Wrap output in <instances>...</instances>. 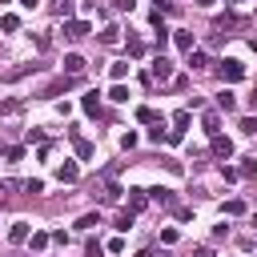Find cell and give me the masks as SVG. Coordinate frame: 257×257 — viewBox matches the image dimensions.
Wrapping results in <instances>:
<instances>
[{"instance_id": "7bdbcfd3", "label": "cell", "mask_w": 257, "mask_h": 257, "mask_svg": "<svg viewBox=\"0 0 257 257\" xmlns=\"http://www.w3.org/2000/svg\"><path fill=\"white\" fill-rule=\"evenodd\" d=\"M161 257H169V253H161Z\"/></svg>"}, {"instance_id": "8fae6325", "label": "cell", "mask_w": 257, "mask_h": 257, "mask_svg": "<svg viewBox=\"0 0 257 257\" xmlns=\"http://www.w3.org/2000/svg\"><path fill=\"white\" fill-rule=\"evenodd\" d=\"M145 193H149V189H128V209H133V213H141V209L149 205V197H145Z\"/></svg>"}, {"instance_id": "1f68e13d", "label": "cell", "mask_w": 257, "mask_h": 257, "mask_svg": "<svg viewBox=\"0 0 257 257\" xmlns=\"http://www.w3.org/2000/svg\"><path fill=\"white\" fill-rule=\"evenodd\" d=\"M137 141H141V137H137V133H133V128H128V133H124V137H120V149H137Z\"/></svg>"}, {"instance_id": "5bb4252c", "label": "cell", "mask_w": 257, "mask_h": 257, "mask_svg": "<svg viewBox=\"0 0 257 257\" xmlns=\"http://www.w3.org/2000/svg\"><path fill=\"white\" fill-rule=\"evenodd\" d=\"M217 108H225V112H233V108H237V96H233L229 88H221V92H217Z\"/></svg>"}, {"instance_id": "9c48e42d", "label": "cell", "mask_w": 257, "mask_h": 257, "mask_svg": "<svg viewBox=\"0 0 257 257\" xmlns=\"http://www.w3.org/2000/svg\"><path fill=\"white\" fill-rule=\"evenodd\" d=\"M80 108L88 112V116H100V92L92 88V92H84V100H80Z\"/></svg>"}, {"instance_id": "30bf717a", "label": "cell", "mask_w": 257, "mask_h": 257, "mask_svg": "<svg viewBox=\"0 0 257 257\" xmlns=\"http://www.w3.org/2000/svg\"><path fill=\"white\" fill-rule=\"evenodd\" d=\"M173 44H177L181 52H193V32H189V28H177V32H173Z\"/></svg>"}, {"instance_id": "277c9868", "label": "cell", "mask_w": 257, "mask_h": 257, "mask_svg": "<svg viewBox=\"0 0 257 257\" xmlns=\"http://www.w3.org/2000/svg\"><path fill=\"white\" fill-rule=\"evenodd\" d=\"M88 32H92V24H88V20H72V16L64 20V36H68V40H84Z\"/></svg>"}, {"instance_id": "7a4b0ae2", "label": "cell", "mask_w": 257, "mask_h": 257, "mask_svg": "<svg viewBox=\"0 0 257 257\" xmlns=\"http://www.w3.org/2000/svg\"><path fill=\"white\" fill-rule=\"evenodd\" d=\"M149 80H153V84H157V80H161V84H169V80H173V60H169L165 52H161V56H153V64H149Z\"/></svg>"}, {"instance_id": "d6986e66", "label": "cell", "mask_w": 257, "mask_h": 257, "mask_svg": "<svg viewBox=\"0 0 257 257\" xmlns=\"http://www.w3.org/2000/svg\"><path fill=\"white\" fill-rule=\"evenodd\" d=\"M108 100H116V104H124V100H128V88H124V84L116 80V84L108 88Z\"/></svg>"}, {"instance_id": "d6a6232c", "label": "cell", "mask_w": 257, "mask_h": 257, "mask_svg": "<svg viewBox=\"0 0 257 257\" xmlns=\"http://www.w3.org/2000/svg\"><path fill=\"white\" fill-rule=\"evenodd\" d=\"M241 133L253 137V133H257V116H241Z\"/></svg>"}, {"instance_id": "484cf974", "label": "cell", "mask_w": 257, "mask_h": 257, "mask_svg": "<svg viewBox=\"0 0 257 257\" xmlns=\"http://www.w3.org/2000/svg\"><path fill=\"white\" fill-rule=\"evenodd\" d=\"M165 137H169V133H165V128H161V120H157V124H153V128H149V141H153V145H161V141H165Z\"/></svg>"}, {"instance_id": "d590c367", "label": "cell", "mask_w": 257, "mask_h": 257, "mask_svg": "<svg viewBox=\"0 0 257 257\" xmlns=\"http://www.w3.org/2000/svg\"><path fill=\"white\" fill-rule=\"evenodd\" d=\"M112 8H116V12H133V8H137V0H112Z\"/></svg>"}, {"instance_id": "b9f144b4", "label": "cell", "mask_w": 257, "mask_h": 257, "mask_svg": "<svg viewBox=\"0 0 257 257\" xmlns=\"http://www.w3.org/2000/svg\"><path fill=\"white\" fill-rule=\"evenodd\" d=\"M229 4H241V0H229Z\"/></svg>"}, {"instance_id": "3957f363", "label": "cell", "mask_w": 257, "mask_h": 257, "mask_svg": "<svg viewBox=\"0 0 257 257\" xmlns=\"http://www.w3.org/2000/svg\"><path fill=\"white\" fill-rule=\"evenodd\" d=\"M56 181H60V185H76V181H80V165H76V161H60V165H56Z\"/></svg>"}, {"instance_id": "f546056e", "label": "cell", "mask_w": 257, "mask_h": 257, "mask_svg": "<svg viewBox=\"0 0 257 257\" xmlns=\"http://www.w3.org/2000/svg\"><path fill=\"white\" fill-rule=\"evenodd\" d=\"M100 253H104V245H100V241H92V237H88V245H84V257H100Z\"/></svg>"}, {"instance_id": "ba28073f", "label": "cell", "mask_w": 257, "mask_h": 257, "mask_svg": "<svg viewBox=\"0 0 257 257\" xmlns=\"http://www.w3.org/2000/svg\"><path fill=\"white\" fill-rule=\"evenodd\" d=\"M64 72H68V76H80V72H84V56H80V52H68V56H64Z\"/></svg>"}, {"instance_id": "ffe728a7", "label": "cell", "mask_w": 257, "mask_h": 257, "mask_svg": "<svg viewBox=\"0 0 257 257\" xmlns=\"http://www.w3.org/2000/svg\"><path fill=\"white\" fill-rule=\"evenodd\" d=\"M96 225H100V213H84V217L76 221V229H84V233H88V229H96Z\"/></svg>"}, {"instance_id": "d4e9b609", "label": "cell", "mask_w": 257, "mask_h": 257, "mask_svg": "<svg viewBox=\"0 0 257 257\" xmlns=\"http://www.w3.org/2000/svg\"><path fill=\"white\" fill-rule=\"evenodd\" d=\"M108 72H112V80H124V76H128V60H116Z\"/></svg>"}, {"instance_id": "f1b7e54d", "label": "cell", "mask_w": 257, "mask_h": 257, "mask_svg": "<svg viewBox=\"0 0 257 257\" xmlns=\"http://www.w3.org/2000/svg\"><path fill=\"white\" fill-rule=\"evenodd\" d=\"M241 177H257V157H245V165H241Z\"/></svg>"}, {"instance_id": "cb8c5ba5", "label": "cell", "mask_w": 257, "mask_h": 257, "mask_svg": "<svg viewBox=\"0 0 257 257\" xmlns=\"http://www.w3.org/2000/svg\"><path fill=\"white\" fill-rule=\"evenodd\" d=\"M133 217H137V213H133V209H124V213L116 217V229H120V233H128V229H133Z\"/></svg>"}, {"instance_id": "8d00e7d4", "label": "cell", "mask_w": 257, "mask_h": 257, "mask_svg": "<svg viewBox=\"0 0 257 257\" xmlns=\"http://www.w3.org/2000/svg\"><path fill=\"white\" fill-rule=\"evenodd\" d=\"M56 12H60V16L68 20V16H72V0H60V4H56Z\"/></svg>"}, {"instance_id": "ac0fdd59", "label": "cell", "mask_w": 257, "mask_h": 257, "mask_svg": "<svg viewBox=\"0 0 257 257\" xmlns=\"http://www.w3.org/2000/svg\"><path fill=\"white\" fill-rule=\"evenodd\" d=\"M201 124H205V133H209V137H213V133H221V116H217V112H205V116H201Z\"/></svg>"}, {"instance_id": "f35d334b", "label": "cell", "mask_w": 257, "mask_h": 257, "mask_svg": "<svg viewBox=\"0 0 257 257\" xmlns=\"http://www.w3.org/2000/svg\"><path fill=\"white\" fill-rule=\"evenodd\" d=\"M104 249H108V253H124V241H120V237H112V241H108Z\"/></svg>"}, {"instance_id": "e0dca14e", "label": "cell", "mask_w": 257, "mask_h": 257, "mask_svg": "<svg viewBox=\"0 0 257 257\" xmlns=\"http://www.w3.org/2000/svg\"><path fill=\"white\" fill-rule=\"evenodd\" d=\"M100 44H108V48H116V44H120V28H112V24H108V28L100 32Z\"/></svg>"}, {"instance_id": "7c38bea8", "label": "cell", "mask_w": 257, "mask_h": 257, "mask_svg": "<svg viewBox=\"0 0 257 257\" xmlns=\"http://www.w3.org/2000/svg\"><path fill=\"white\" fill-rule=\"evenodd\" d=\"M245 213H249V209H245L241 197H229V201H225V217H245Z\"/></svg>"}, {"instance_id": "9a60e30c", "label": "cell", "mask_w": 257, "mask_h": 257, "mask_svg": "<svg viewBox=\"0 0 257 257\" xmlns=\"http://www.w3.org/2000/svg\"><path fill=\"white\" fill-rule=\"evenodd\" d=\"M28 245H32L36 253H44V249L52 245V233H32V237H28Z\"/></svg>"}, {"instance_id": "836d02e7", "label": "cell", "mask_w": 257, "mask_h": 257, "mask_svg": "<svg viewBox=\"0 0 257 257\" xmlns=\"http://www.w3.org/2000/svg\"><path fill=\"white\" fill-rule=\"evenodd\" d=\"M221 177H225V181H237V177H241V169H233V165H221Z\"/></svg>"}, {"instance_id": "83f0119b", "label": "cell", "mask_w": 257, "mask_h": 257, "mask_svg": "<svg viewBox=\"0 0 257 257\" xmlns=\"http://www.w3.org/2000/svg\"><path fill=\"white\" fill-rule=\"evenodd\" d=\"M20 189H24V193H32V197H36V193H44V181H36V177H32V181H24V185H20Z\"/></svg>"}, {"instance_id": "603a6c76", "label": "cell", "mask_w": 257, "mask_h": 257, "mask_svg": "<svg viewBox=\"0 0 257 257\" xmlns=\"http://www.w3.org/2000/svg\"><path fill=\"white\" fill-rule=\"evenodd\" d=\"M149 197H153L157 205H173V193H169V189H149Z\"/></svg>"}, {"instance_id": "e575fe53", "label": "cell", "mask_w": 257, "mask_h": 257, "mask_svg": "<svg viewBox=\"0 0 257 257\" xmlns=\"http://www.w3.org/2000/svg\"><path fill=\"white\" fill-rule=\"evenodd\" d=\"M161 245H177V229H161Z\"/></svg>"}, {"instance_id": "74e56055", "label": "cell", "mask_w": 257, "mask_h": 257, "mask_svg": "<svg viewBox=\"0 0 257 257\" xmlns=\"http://www.w3.org/2000/svg\"><path fill=\"white\" fill-rule=\"evenodd\" d=\"M128 56H145V44L141 40H128Z\"/></svg>"}, {"instance_id": "44dd1931", "label": "cell", "mask_w": 257, "mask_h": 257, "mask_svg": "<svg viewBox=\"0 0 257 257\" xmlns=\"http://www.w3.org/2000/svg\"><path fill=\"white\" fill-rule=\"evenodd\" d=\"M137 120H141V124H157V112H153L149 104H141V108H137Z\"/></svg>"}, {"instance_id": "60d3db41", "label": "cell", "mask_w": 257, "mask_h": 257, "mask_svg": "<svg viewBox=\"0 0 257 257\" xmlns=\"http://www.w3.org/2000/svg\"><path fill=\"white\" fill-rule=\"evenodd\" d=\"M193 257H213V249H197V253H193Z\"/></svg>"}, {"instance_id": "52a82bcc", "label": "cell", "mask_w": 257, "mask_h": 257, "mask_svg": "<svg viewBox=\"0 0 257 257\" xmlns=\"http://www.w3.org/2000/svg\"><path fill=\"white\" fill-rule=\"evenodd\" d=\"M72 149H76V157H80V161H92V157H96L92 141H84V137H76V133H72Z\"/></svg>"}, {"instance_id": "8992f818", "label": "cell", "mask_w": 257, "mask_h": 257, "mask_svg": "<svg viewBox=\"0 0 257 257\" xmlns=\"http://www.w3.org/2000/svg\"><path fill=\"white\" fill-rule=\"evenodd\" d=\"M28 237H32V225H28V221H12V229H8V241H12V245H24Z\"/></svg>"}, {"instance_id": "ab89813d", "label": "cell", "mask_w": 257, "mask_h": 257, "mask_svg": "<svg viewBox=\"0 0 257 257\" xmlns=\"http://www.w3.org/2000/svg\"><path fill=\"white\" fill-rule=\"evenodd\" d=\"M16 4H20L24 12H32V8H40V0H16Z\"/></svg>"}, {"instance_id": "4dcf8cb0", "label": "cell", "mask_w": 257, "mask_h": 257, "mask_svg": "<svg viewBox=\"0 0 257 257\" xmlns=\"http://www.w3.org/2000/svg\"><path fill=\"white\" fill-rule=\"evenodd\" d=\"M0 112H4V116H12V112H20V100H0Z\"/></svg>"}, {"instance_id": "2e32d148", "label": "cell", "mask_w": 257, "mask_h": 257, "mask_svg": "<svg viewBox=\"0 0 257 257\" xmlns=\"http://www.w3.org/2000/svg\"><path fill=\"white\" fill-rule=\"evenodd\" d=\"M0 28H4V32H20V16H16V12H4V16H0Z\"/></svg>"}, {"instance_id": "5b68a950", "label": "cell", "mask_w": 257, "mask_h": 257, "mask_svg": "<svg viewBox=\"0 0 257 257\" xmlns=\"http://www.w3.org/2000/svg\"><path fill=\"white\" fill-rule=\"evenodd\" d=\"M209 149H213V157H217V161H229V157H233V141H229V137H221V133H213V145H209Z\"/></svg>"}, {"instance_id": "6da1fadb", "label": "cell", "mask_w": 257, "mask_h": 257, "mask_svg": "<svg viewBox=\"0 0 257 257\" xmlns=\"http://www.w3.org/2000/svg\"><path fill=\"white\" fill-rule=\"evenodd\" d=\"M217 72H221V80H225V84H237V80H245V76H249V68H245L241 60H233V56H229V60H217Z\"/></svg>"}, {"instance_id": "4fadbf2b", "label": "cell", "mask_w": 257, "mask_h": 257, "mask_svg": "<svg viewBox=\"0 0 257 257\" xmlns=\"http://www.w3.org/2000/svg\"><path fill=\"white\" fill-rule=\"evenodd\" d=\"M189 68H209V52L205 48H193L189 52Z\"/></svg>"}, {"instance_id": "7402d4cb", "label": "cell", "mask_w": 257, "mask_h": 257, "mask_svg": "<svg viewBox=\"0 0 257 257\" xmlns=\"http://www.w3.org/2000/svg\"><path fill=\"white\" fill-rule=\"evenodd\" d=\"M173 128H181V133L189 128V108H177V112H173Z\"/></svg>"}, {"instance_id": "4316f807", "label": "cell", "mask_w": 257, "mask_h": 257, "mask_svg": "<svg viewBox=\"0 0 257 257\" xmlns=\"http://www.w3.org/2000/svg\"><path fill=\"white\" fill-rule=\"evenodd\" d=\"M4 157H8V161H24V145H8Z\"/></svg>"}]
</instances>
